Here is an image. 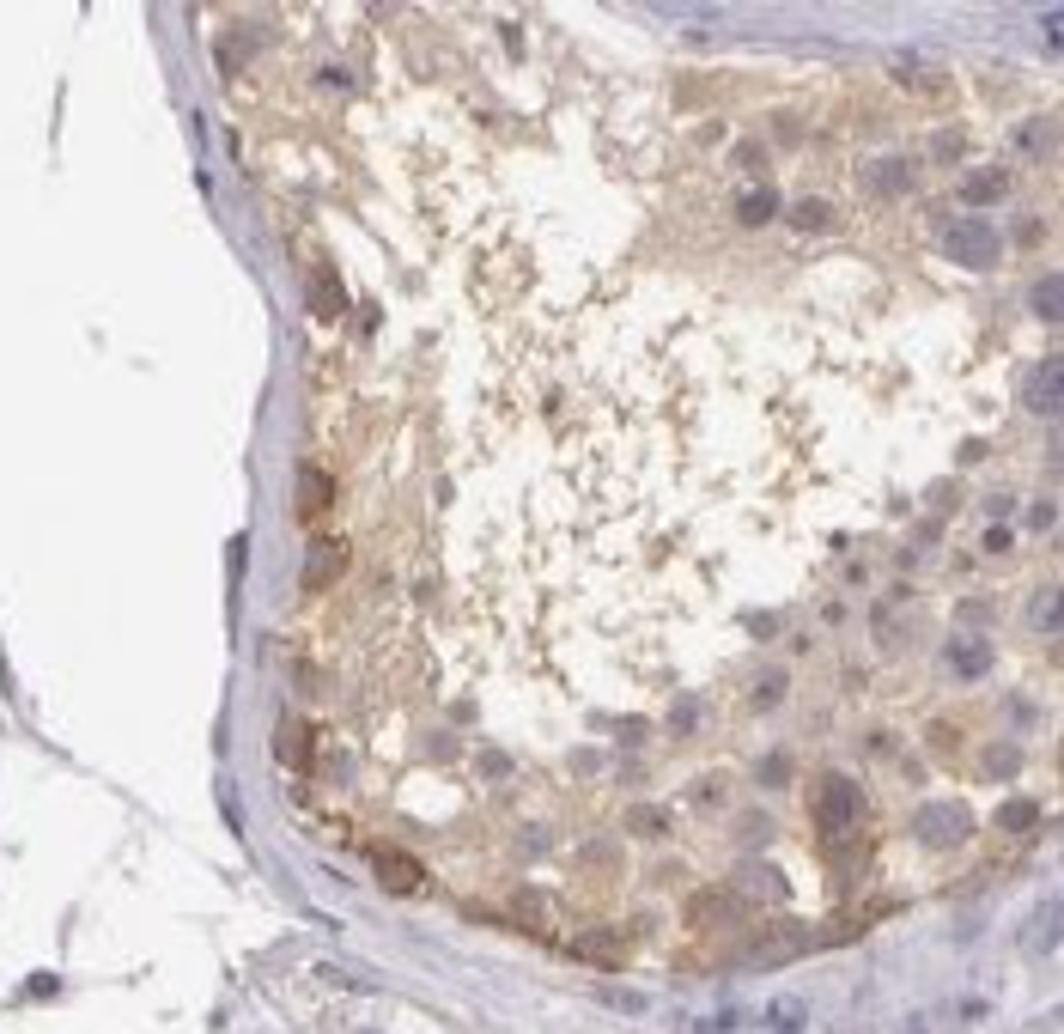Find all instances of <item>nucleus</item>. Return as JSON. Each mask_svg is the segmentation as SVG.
<instances>
[{"label": "nucleus", "instance_id": "nucleus-1", "mask_svg": "<svg viewBox=\"0 0 1064 1034\" xmlns=\"http://www.w3.org/2000/svg\"><path fill=\"white\" fill-rule=\"evenodd\" d=\"M949 262H967V268H992L998 262V226L992 219H961V226L943 238Z\"/></svg>", "mask_w": 1064, "mask_h": 1034}, {"label": "nucleus", "instance_id": "nucleus-2", "mask_svg": "<svg viewBox=\"0 0 1064 1034\" xmlns=\"http://www.w3.org/2000/svg\"><path fill=\"white\" fill-rule=\"evenodd\" d=\"M858 816H864L858 785H852L846 773H827V779H821V828H827V834H846Z\"/></svg>", "mask_w": 1064, "mask_h": 1034}, {"label": "nucleus", "instance_id": "nucleus-3", "mask_svg": "<svg viewBox=\"0 0 1064 1034\" xmlns=\"http://www.w3.org/2000/svg\"><path fill=\"white\" fill-rule=\"evenodd\" d=\"M919 834H925L931 846H961V840L973 834V809H967V803H931L925 816H919Z\"/></svg>", "mask_w": 1064, "mask_h": 1034}, {"label": "nucleus", "instance_id": "nucleus-4", "mask_svg": "<svg viewBox=\"0 0 1064 1034\" xmlns=\"http://www.w3.org/2000/svg\"><path fill=\"white\" fill-rule=\"evenodd\" d=\"M1022 396H1028V408H1034V414H1058V396H1064V365H1058V359H1040L1034 372L1022 378Z\"/></svg>", "mask_w": 1064, "mask_h": 1034}, {"label": "nucleus", "instance_id": "nucleus-5", "mask_svg": "<svg viewBox=\"0 0 1064 1034\" xmlns=\"http://www.w3.org/2000/svg\"><path fill=\"white\" fill-rule=\"evenodd\" d=\"M341 566H347V548H341V542H317V548H311V560H304V584L323 590Z\"/></svg>", "mask_w": 1064, "mask_h": 1034}, {"label": "nucleus", "instance_id": "nucleus-6", "mask_svg": "<svg viewBox=\"0 0 1064 1034\" xmlns=\"http://www.w3.org/2000/svg\"><path fill=\"white\" fill-rule=\"evenodd\" d=\"M341 305H347V299H341V280H335L329 268H317V274H311V311H317V317H341Z\"/></svg>", "mask_w": 1064, "mask_h": 1034}, {"label": "nucleus", "instance_id": "nucleus-7", "mask_svg": "<svg viewBox=\"0 0 1064 1034\" xmlns=\"http://www.w3.org/2000/svg\"><path fill=\"white\" fill-rule=\"evenodd\" d=\"M377 876H384V889H396V895H414V889H420V864H414V858H384V864H377Z\"/></svg>", "mask_w": 1064, "mask_h": 1034}, {"label": "nucleus", "instance_id": "nucleus-8", "mask_svg": "<svg viewBox=\"0 0 1064 1034\" xmlns=\"http://www.w3.org/2000/svg\"><path fill=\"white\" fill-rule=\"evenodd\" d=\"M773 213H779V195H773V189L742 195V226H760V219H773Z\"/></svg>", "mask_w": 1064, "mask_h": 1034}, {"label": "nucleus", "instance_id": "nucleus-9", "mask_svg": "<svg viewBox=\"0 0 1064 1034\" xmlns=\"http://www.w3.org/2000/svg\"><path fill=\"white\" fill-rule=\"evenodd\" d=\"M906 183H912V171H906V165H900V159H888V165H882V171H870V189H882V195H900V189H906Z\"/></svg>", "mask_w": 1064, "mask_h": 1034}, {"label": "nucleus", "instance_id": "nucleus-10", "mask_svg": "<svg viewBox=\"0 0 1064 1034\" xmlns=\"http://www.w3.org/2000/svg\"><path fill=\"white\" fill-rule=\"evenodd\" d=\"M335 499V487H329V475H317V469H304V511H323Z\"/></svg>", "mask_w": 1064, "mask_h": 1034}, {"label": "nucleus", "instance_id": "nucleus-11", "mask_svg": "<svg viewBox=\"0 0 1064 1034\" xmlns=\"http://www.w3.org/2000/svg\"><path fill=\"white\" fill-rule=\"evenodd\" d=\"M1004 195V171H985V177H967V201H992Z\"/></svg>", "mask_w": 1064, "mask_h": 1034}, {"label": "nucleus", "instance_id": "nucleus-12", "mask_svg": "<svg viewBox=\"0 0 1064 1034\" xmlns=\"http://www.w3.org/2000/svg\"><path fill=\"white\" fill-rule=\"evenodd\" d=\"M1034 305H1040V317H1058V274H1046L1034 286Z\"/></svg>", "mask_w": 1064, "mask_h": 1034}, {"label": "nucleus", "instance_id": "nucleus-13", "mask_svg": "<svg viewBox=\"0 0 1064 1034\" xmlns=\"http://www.w3.org/2000/svg\"><path fill=\"white\" fill-rule=\"evenodd\" d=\"M1052 621H1058V597L1040 590V597H1034V627H1052Z\"/></svg>", "mask_w": 1064, "mask_h": 1034}, {"label": "nucleus", "instance_id": "nucleus-14", "mask_svg": "<svg viewBox=\"0 0 1064 1034\" xmlns=\"http://www.w3.org/2000/svg\"><path fill=\"white\" fill-rule=\"evenodd\" d=\"M797 226H803V232L827 226V207H821V201H803V207H797Z\"/></svg>", "mask_w": 1064, "mask_h": 1034}, {"label": "nucleus", "instance_id": "nucleus-15", "mask_svg": "<svg viewBox=\"0 0 1064 1034\" xmlns=\"http://www.w3.org/2000/svg\"><path fill=\"white\" fill-rule=\"evenodd\" d=\"M955 670H985V645H955Z\"/></svg>", "mask_w": 1064, "mask_h": 1034}, {"label": "nucleus", "instance_id": "nucleus-16", "mask_svg": "<svg viewBox=\"0 0 1064 1034\" xmlns=\"http://www.w3.org/2000/svg\"><path fill=\"white\" fill-rule=\"evenodd\" d=\"M1028 822H1034V803H1010L1004 809V828H1028Z\"/></svg>", "mask_w": 1064, "mask_h": 1034}, {"label": "nucleus", "instance_id": "nucleus-17", "mask_svg": "<svg viewBox=\"0 0 1064 1034\" xmlns=\"http://www.w3.org/2000/svg\"><path fill=\"white\" fill-rule=\"evenodd\" d=\"M894 1034H925V1022H906V1028H894Z\"/></svg>", "mask_w": 1064, "mask_h": 1034}]
</instances>
